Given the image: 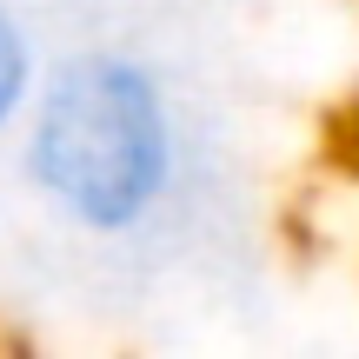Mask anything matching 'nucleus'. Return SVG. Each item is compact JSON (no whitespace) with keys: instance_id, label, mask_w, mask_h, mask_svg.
Listing matches in <instances>:
<instances>
[{"instance_id":"obj_2","label":"nucleus","mask_w":359,"mask_h":359,"mask_svg":"<svg viewBox=\"0 0 359 359\" xmlns=\"http://www.w3.org/2000/svg\"><path fill=\"white\" fill-rule=\"evenodd\" d=\"M27 93H34V47H27V27L13 20V7L0 0V133L20 120Z\"/></svg>"},{"instance_id":"obj_1","label":"nucleus","mask_w":359,"mask_h":359,"mask_svg":"<svg viewBox=\"0 0 359 359\" xmlns=\"http://www.w3.org/2000/svg\"><path fill=\"white\" fill-rule=\"evenodd\" d=\"M27 180L87 233H127L173 180V114L127 53H74L27 93Z\"/></svg>"}]
</instances>
